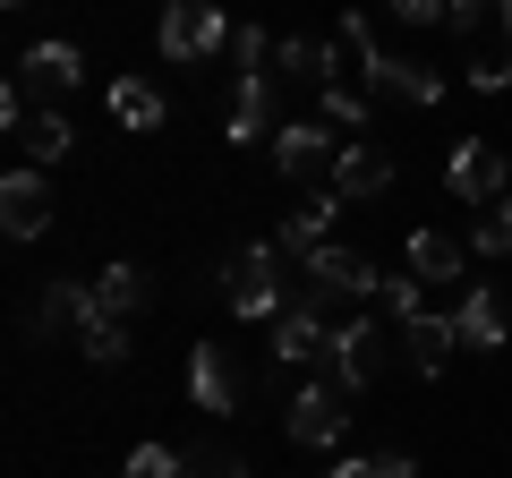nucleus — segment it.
Listing matches in <instances>:
<instances>
[{"label": "nucleus", "instance_id": "nucleus-1", "mask_svg": "<svg viewBox=\"0 0 512 478\" xmlns=\"http://www.w3.org/2000/svg\"><path fill=\"white\" fill-rule=\"evenodd\" d=\"M444 26L461 35V77L478 94H504L512 86V0H453Z\"/></svg>", "mask_w": 512, "mask_h": 478}, {"label": "nucleus", "instance_id": "nucleus-2", "mask_svg": "<svg viewBox=\"0 0 512 478\" xmlns=\"http://www.w3.org/2000/svg\"><path fill=\"white\" fill-rule=\"evenodd\" d=\"M342 52L367 69V94H402V103H419V111H427V103H444V77L427 69V60H393V52L376 43V26L359 18V9L342 18Z\"/></svg>", "mask_w": 512, "mask_h": 478}, {"label": "nucleus", "instance_id": "nucleus-3", "mask_svg": "<svg viewBox=\"0 0 512 478\" xmlns=\"http://www.w3.org/2000/svg\"><path fill=\"white\" fill-rule=\"evenodd\" d=\"M222 308L248 316V325H274L291 299H282V248L274 239H256V248H231L222 257Z\"/></svg>", "mask_w": 512, "mask_h": 478}, {"label": "nucleus", "instance_id": "nucleus-4", "mask_svg": "<svg viewBox=\"0 0 512 478\" xmlns=\"http://www.w3.org/2000/svg\"><path fill=\"white\" fill-rule=\"evenodd\" d=\"M393 350H402V333L376 325V316H359L350 333H333V350H325V368H316V376H325L333 393H367L384 368H393Z\"/></svg>", "mask_w": 512, "mask_h": 478}, {"label": "nucleus", "instance_id": "nucleus-5", "mask_svg": "<svg viewBox=\"0 0 512 478\" xmlns=\"http://www.w3.org/2000/svg\"><path fill=\"white\" fill-rule=\"evenodd\" d=\"M154 43H163L171 69H197L205 52H222V43H231V18H222L214 0H171L163 26H154Z\"/></svg>", "mask_w": 512, "mask_h": 478}, {"label": "nucleus", "instance_id": "nucleus-6", "mask_svg": "<svg viewBox=\"0 0 512 478\" xmlns=\"http://www.w3.org/2000/svg\"><path fill=\"white\" fill-rule=\"evenodd\" d=\"M274 163L291 188H308V197H333V171H342V137H325V120H299V129L274 137Z\"/></svg>", "mask_w": 512, "mask_h": 478}, {"label": "nucleus", "instance_id": "nucleus-7", "mask_svg": "<svg viewBox=\"0 0 512 478\" xmlns=\"http://www.w3.org/2000/svg\"><path fill=\"white\" fill-rule=\"evenodd\" d=\"M444 188H453L461 205H504L512 197V154L495 146V137H461L453 163H444Z\"/></svg>", "mask_w": 512, "mask_h": 478}, {"label": "nucleus", "instance_id": "nucleus-8", "mask_svg": "<svg viewBox=\"0 0 512 478\" xmlns=\"http://www.w3.org/2000/svg\"><path fill=\"white\" fill-rule=\"evenodd\" d=\"M299 282H316V291L350 299V308H376L393 274H376V265H367L359 248H325V257H308V265H299Z\"/></svg>", "mask_w": 512, "mask_h": 478}, {"label": "nucleus", "instance_id": "nucleus-9", "mask_svg": "<svg viewBox=\"0 0 512 478\" xmlns=\"http://www.w3.org/2000/svg\"><path fill=\"white\" fill-rule=\"evenodd\" d=\"M0 231H9V239H43V231H52V180H43L35 163L0 180Z\"/></svg>", "mask_w": 512, "mask_h": 478}, {"label": "nucleus", "instance_id": "nucleus-10", "mask_svg": "<svg viewBox=\"0 0 512 478\" xmlns=\"http://www.w3.org/2000/svg\"><path fill=\"white\" fill-rule=\"evenodd\" d=\"M342 436H350V393H333L325 376L299 385V402H291V444H342Z\"/></svg>", "mask_w": 512, "mask_h": 478}, {"label": "nucleus", "instance_id": "nucleus-11", "mask_svg": "<svg viewBox=\"0 0 512 478\" xmlns=\"http://www.w3.org/2000/svg\"><path fill=\"white\" fill-rule=\"evenodd\" d=\"M188 393H197V410H239V359L222 342H188Z\"/></svg>", "mask_w": 512, "mask_h": 478}, {"label": "nucleus", "instance_id": "nucleus-12", "mask_svg": "<svg viewBox=\"0 0 512 478\" xmlns=\"http://www.w3.org/2000/svg\"><path fill=\"white\" fill-rule=\"evenodd\" d=\"M77 77H86V60H77V43H35V52L18 60V77H9V86H18L26 103H35V94H69Z\"/></svg>", "mask_w": 512, "mask_h": 478}, {"label": "nucleus", "instance_id": "nucleus-13", "mask_svg": "<svg viewBox=\"0 0 512 478\" xmlns=\"http://www.w3.org/2000/svg\"><path fill=\"white\" fill-rule=\"evenodd\" d=\"M333 214H342V205H333V197H308V205H291V214H282V231H274V248H282V257H291V265H308V257H325V248H333Z\"/></svg>", "mask_w": 512, "mask_h": 478}, {"label": "nucleus", "instance_id": "nucleus-14", "mask_svg": "<svg viewBox=\"0 0 512 478\" xmlns=\"http://www.w3.org/2000/svg\"><path fill=\"white\" fill-rule=\"evenodd\" d=\"M333 69H342V43H316V35L274 43V86H316V94H325Z\"/></svg>", "mask_w": 512, "mask_h": 478}, {"label": "nucleus", "instance_id": "nucleus-15", "mask_svg": "<svg viewBox=\"0 0 512 478\" xmlns=\"http://www.w3.org/2000/svg\"><path fill=\"white\" fill-rule=\"evenodd\" d=\"M393 333H402V368L410 376H444V359H453V342H461V333H453V316H410V325H393Z\"/></svg>", "mask_w": 512, "mask_h": 478}, {"label": "nucleus", "instance_id": "nucleus-16", "mask_svg": "<svg viewBox=\"0 0 512 478\" xmlns=\"http://www.w3.org/2000/svg\"><path fill=\"white\" fill-rule=\"evenodd\" d=\"M325 350H333V333L291 299V308L274 316V359H282V368H325Z\"/></svg>", "mask_w": 512, "mask_h": 478}, {"label": "nucleus", "instance_id": "nucleus-17", "mask_svg": "<svg viewBox=\"0 0 512 478\" xmlns=\"http://www.w3.org/2000/svg\"><path fill=\"white\" fill-rule=\"evenodd\" d=\"M393 180V154L384 146H342V171H333V205H359Z\"/></svg>", "mask_w": 512, "mask_h": 478}, {"label": "nucleus", "instance_id": "nucleus-18", "mask_svg": "<svg viewBox=\"0 0 512 478\" xmlns=\"http://www.w3.org/2000/svg\"><path fill=\"white\" fill-rule=\"evenodd\" d=\"M256 137H282L274 129V77H239V94H231V146H256Z\"/></svg>", "mask_w": 512, "mask_h": 478}, {"label": "nucleus", "instance_id": "nucleus-19", "mask_svg": "<svg viewBox=\"0 0 512 478\" xmlns=\"http://www.w3.org/2000/svg\"><path fill=\"white\" fill-rule=\"evenodd\" d=\"M453 333H461V350H504V299L495 291H461Z\"/></svg>", "mask_w": 512, "mask_h": 478}, {"label": "nucleus", "instance_id": "nucleus-20", "mask_svg": "<svg viewBox=\"0 0 512 478\" xmlns=\"http://www.w3.org/2000/svg\"><path fill=\"white\" fill-rule=\"evenodd\" d=\"M402 274H419V282H461V239H453V231H410Z\"/></svg>", "mask_w": 512, "mask_h": 478}, {"label": "nucleus", "instance_id": "nucleus-21", "mask_svg": "<svg viewBox=\"0 0 512 478\" xmlns=\"http://www.w3.org/2000/svg\"><path fill=\"white\" fill-rule=\"evenodd\" d=\"M103 103H111V120H120V129H163V111H171L154 77H120V86H111Z\"/></svg>", "mask_w": 512, "mask_h": 478}, {"label": "nucleus", "instance_id": "nucleus-22", "mask_svg": "<svg viewBox=\"0 0 512 478\" xmlns=\"http://www.w3.org/2000/svg\"><path fill=\"white\" fill-rule=\"evenodd\" d=\"M154 299V282L137 274V265H103V274H94V308L103 316H137Z\"/></svg>", "mask_w": 512, "mask_h": 478}, {"label": "nucleus", "instance_id": "nucleus-23", "mask_svg": "<svg viewBox=\"0 0 512 478\" xmlns=\"http://www.w3.org/2000/svg\"><path fill=\"white\" fill-rule=\"evenodd\" d=\"M77 350H86L94 368H120V359H128V316H103V308H94L86 325H77Z\"/></svg>", "mask_w": 512, "mask_h": 478}, {"label": "nucleus", "instance_id": "nucleus-24", "mask_svg": "<svg viewBox=\"0 0 512 478\" xmlns=\"http://www.w3.org/2000/svg\"><path fill=\"white\" fill-rule=\"evenodd\" d=\"M86 316H94V282H52V291H43V308H35V325L60 333V325H86Z\"/></svg>", "mask_w": 512, "mask_h": 478}, {"label": "nucleus", "instance_id": "nucleus-25", "mask_svg": "<svg viewBox=\"0 0 512 478\" xmlns=\"http://www.w3.org/2000/svg\"><path fill=\"white\" fill-rule=\"evenodd\" d=\"M18 146L35 154V171H43V163H60V154L77 146V129H69V120H60V111H35V120H26V129H18Z\"/></svg>", "mask_w": 512, "mask_h": 478}, {"label": "nucleus", "instance_id": "nucleus-26", "mask_svg": "<svg viewBox=\"0 0 512 478\" xmlns=\"http://www.w3.org/2000/svg\"><path fill=\"white\" fill-rule=\"evenodd\" d=\"M325 478H419V461L410 453H359V461H333Z\"/></svg>", "mask_w": 512, "mask_h": 478}, {"label": "nucleus", "instance_id": "nucleus-27", "mask_svg": "<svg viewBox=\"0 0 512 478\" xmlns=\"http://www.w3.org/2000/svg\"><path fill=\"white\" fill-rule=\"evenodd\" d=\"M222 60H231L239 77H265V60H274V43L256 35V26H231V43H222Z\"/></svg>", "mask_w": 512, "mask_h": 478}, {"label": "nucleus", "instance_id": "nucleus-28", "mask_svg": "<svg viewBox=\"0 0 512 478\" xmlns=\"http://www.w3.org/2000/svg\"><path fill=\"white\" fill-rule=\"evenodd\" d=\"M470 248H478V257H512V197H504V205H487V214H478Z\"/></svg>", "mask_w": 512, "mask_h": 478}, {"label": "nucleus", "instance_id": "nucleus-29", "mask_svg": "<svg viewBox=\"0 0 512 478\" xmlns=\"http://www.w3.org/2000/svg\"><path fill=\"white\" fill-rule=\"evenodd\" d=\"M180 478H248V461L231 453V444H197V453H188V470Z\"/></svg>", "mask_w": 512, "mask_h": 478}, {"label": "nucleus", "instance_id": "nucleus-30", "mask_svg": "<svg viewBox=\"0 0 512 478\" xmlns=\"http://www.w3.org/2000/svg\"><path fill=\"white\" fill-rule=\"evenodd\" d=\"M188 470V453H171V444H137L128 453V478H180Z\"/></svg>", "mask_w": 512, "mask_h": 478}, {"label": "nucleus", "instance_id": "nucleus-31", "mask_svg": "<svg viewBox=\"0 0 512 478\" xmlns=\"http://www.w3.org/2000/svg\"><path fill=\"white\" fill-rule=\"evenodd\" d=\"M384 316H393V325H410V316H419V274H393L384 282V299H376Z\"/></svg>", "mask_w": 512, "mask_h": 478}, {"label": "nucleus", "instance_id": "nucleus-32", "mask_svg": "<svg viewBox=\"0 0 512 478\" xmlns=\"http://www.w3.org/2000/svg\"><path fill=\"white\" fill-rule=\"evenodd\" d=\"M325 120H333V129H367V94H350V86H325Z\"/></svg>", "mask_w": 512, "mask_h": 478}, {"label": "nucleus", "instance_id": "nucleus-33", "mask_svg": "<svg viewBox=\"0 0 512 478\" xmlns=\"http://www.w3.org/2000/svg\"><path fill=\"white\" fill-rule=\"evenodd\" d=\"M393 18L402 26H436V18H453V0H393Z\"/></svg>", "mask_w": 512, "mask_h": 478}, {"label": "nucleus", "instance_id": "nucleus-34", "mask_svg": "<svg viewBox=\"0 0 512 478\" xmlns=\"http://www.w3.org/2000/svg\"><path fill=\"white\" fill-rule=\"evenodd\" d=\"M0 9H26V0H0Z\"/></svg>", "mask_w": 512, "mask_h": 478}]
</instances>
